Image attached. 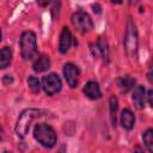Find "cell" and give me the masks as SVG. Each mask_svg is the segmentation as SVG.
<instances>
[{
    "label": "cell",
    "instance_id": "22",
    "mask_svg": "<svg viewBox=\"0 0 153 153\" xmlns=\"http://www.w3.org/2000/svg\"><path fill=\"white\" fill-rule=\"evenodd\" d=\"M0 41H1V29H0Z\"/></svg>",
    "mask_w": 153,
    "mask_h": 153
},
{
    "label": "cell",
    "instance_id": "8",
    "mask_svg": "<svg viewBox=\"0 0 153 153\" xmlns=\"http://www.w3.org/2000/svg\"><path fill=\"white\" fill-rule=\"evenodd\" d=\"M72 41H73V37H72L69 29L65 26L62 29V32L60 36V43H59V50L61 54H66L69 50V48L72 45Z\"/></svg>",
    "mask_w": 153,
    "mask_h": 153
},
{
    "label": "cell",
    "instance_id": "18",
    "mask_svg": "<svg viewBox=\"0 0 153 153\" xmlns=\"http://www.w3.org/2000/svg\"><path fill=\"white\" fill-rule=\"evenodd\" d=\"M13 81V79H12V76L11 75H5L4 76V82L7 85V84H11Z\"/></svg>",
    "mask_w": 153,
    "mask_h": 153
},
{
    "label": "cell",
    "instance_id": "6",
    "mask_svg": "<svg viewBox=\"0 0 153 153\" xmlns=\"http://www.w3.org/2000/svg\"><path fill=\"white\" fill-rule=\"evenodd\" d=\"M61 86H62L61 79L55 73L48 74V75L43 76V79H42V87L45 91V93L49 94V96H53V94L57 93L61 90Z\"/></svg>",
    "mask_w": 153,
    "mask_h": 153
},
{
    "label": "cell",
    "instance_id": "14",
    "mask_svg": "<svg viewBox=\"0 0 153 153\" xmlns=\"http://www.w3.org/2000/svg\"><path fill=\"white\" fill-rule=\"evenodd\" d=\"M12 60V50L8 47H5L0 50V69H5L8 67Z\"/></svg>",
    "mask_w": 153,
    "mask_h": 153
},
{
    "label": "cell",
    "instance_id": "4",
    "mask_svg": "<svg viewBox=\"0 0 153 153\" xmlns=\"http://www.w3.org/2000/svg\"><path fill=\"white\" fill-rule=\"evenodd\" d=\"M20 53L24 60H31L37 53L36 35L32 31H25L20 37Z\"/></svg>",
    "mask_w": 153,
    "mask_h": 153
},
{
    "label": "cell",
    "instance_id": "20",
    "mask_svg": "<svg viewBox=\"0 0 153 153\" xmlns=\"http://www.w3.org/2000/svg\"><path fill=\"white\" fill-rule=\"evenodd\" d=\"M134 153H143V151H142L139 146H136V147L134 148Z\"/></svg>",
    "mask_w": 153,
    "mask_h": 153
},
{
    "label": "cell",
    "instance_id": "7",
    "mask_svg": "<svg viewBox=\"0 0 153 153\" xmlns=\"http://www.w3.org/2000/svg\"><path fill=\"white\" fill-rule=\"evenodd\" d=\"M63 75H65V79L66 81L68 82V85L74 88L78 82H79V75H80V71L79 68L73 65V63H66L63 66Z\"/></svg>",
    "mask_w": 153,
    "mask_h": 153
},
{
    "label": "cell",
    "instance_id": "10",
    "mask_svg": "<svg viewBox=\"0 0 153 153\" xmlns=\"http://www.w3.org/2000/svg\"><path fill=\"white\" fill-rule=\"evenodd\" d=\"M133 102H134V105L141 110L143 109L145 106V98H146V90L143 86H136L133 91Z\"/></svg>",
    "mask_w": 153,
    "mask_h": 153
},
{
    "label": "cell",
    "instance_id": "19",
    "mask_svg": "<svg viewBox=\"0 0 153 153\" xmlns=\"http://www.w3.org/2000/svg\"><path fill=\"white\" fill-rule=\"evenodd\" d=\"M147 97H148V103H149V105H151V106H153V103H152V91H151V90L148 91Z\"/></svg>",
    "mask_w": 153,
    "mask_h": 153
},
{
    "label": "cell",
    "instance_id": "1",
    "mask_svg": "<svg viewBox=\"0 0 153 153\" xmlns=\"http://www.w3.org/2000/svg\"><path fill=\"white\" fill-rule=\"evenodd\" d=\"M44 114L43 110L38 109H25L24 111L20 112L17 124H16V133L19 137H25L26 134L29 133V129L33 122V120L41 117Z\"/></svg>",
    "mask_w": 153,
    "mask_h": 153
},
{
    "label": "cell",
    "instance_id": "5",
    "mask_svg": "<svg viewBox=\"0 0 153 153\" xmlns=\"http://www.w3.org/2000/svg\"><path fill=\"white\" fill-rule=\"evenodd\" d=\"M72 24L75 27V30L82 35L90 32L93 27L91 17L82 11H78L72 16Z\"/></svg>",
    "mask_w": 153,
    "mask_h": 153
},
{
    "label": "cell",
    "instance_id": "23",
    "mask_svg": "<svg viewBox=\"0 0 153 153\" xmlns=\"http://www.w3.org/2000/svg\"><path fill=\"white\" fill-rule=\"evenodd\" d=\"M4 153H11V152H8V151H5V152H4Z\"/></svg>",
    "mask_w": 153,
    "mask_h": 153
},
{
    "label": "cell",
    "instance_id": "11",
    "mask_svg": "<svg viewBox=\"0 0 153 153\" xmlns=\"http://www.w3.org/2000/svg\"><path fill=\"white\" fill-rule=\"evenodd\" d=\"M121 124L124 129L127 130H130L133 127H134V123H135V117H134V114L129 110V109H124L122 110L121 112Z\"/></svg>",
    "mask_w": 153,
    "mask_h": 153
},
{
    "label": "cell",
    "instance_id": "12",
    "mask_svg": "<svg viewBox=\"0 0 153 153\" xmlns=\"http://www.w3.org/2000/svg\"><path fill=\"white\" fill-rule=\"evenodd\" d=\"M117 85H118V88H120L121 93H127L130 88L134 87L135 79L131 78L130 75H124V76H121V78L117 79Z\"/></svg>",
    "mask_w": 153,
    "mask_h": 153
},
{
    "label": "cell",
    "instance_id": "16",
    "mask_svg": "<svg viewBox=\"0 0 153 153\" xmlns=\"http://www.w3.org/2000/svg\"><path fill=\"white\" fill-rule=\"evenodd\" d=\"M110 117H111V122L112 126H116V112H117V108H118V103L115 96L110 97Z\"/></svg>",
    "mask_w": 153,
    "mask_h": 153
},
{
    "label": "cell",
    "instance_id": "21",
    "mask_svg": "<svg viewBox=\"0 0 153 153\" xmlns=\"http://www.w3.org/2000/svg\"><path fill=\"white\" fill-rule=\"evenodd\" d=\"M2 139V129H1V127H0V140Z\"/></svg>",
    "mask_w": 153,
    "mask_h": 153
},
{
    "label": "cell",
    "instance_id": "2",
    "mask_svg": "<svg viewBox=\"0 0 153 153\" xmlns=\"http://www.w3.org/2000/svg\"><path fill=\"white\" fill-rule=\"evenodd\" d=\"M33 136L35 139L45 148H51L55 146L56 143V134H55V130L48 126V124H44V123H41V124H37L33 129Z\"/></svg>",
    "mask_w": 153,
    "mask_h": 153
},
{
    "label": "cell",
    "instance_id": "17",
    "mask_svg": "<svg viewBox=\"0 0 153 153\" xmlns=\"http://www.w3.org/2000/svg\"><path fill=\"white\" fill-rule=\"evenodd\" d=\"M27 86H29V88H30L32 92H38L39 88H41V82H39V80H38L36 76L30 75V76L27 78Z\"/></svg>",
    "mask_w": 153,
    "mask_h": 153
},
{
    "label": "cell",
    "instance_id": "15",
    "mask_svg": "<svg viewBox=\"0 0 153 153\" xmlns=\"http://www.w3.org/2000/svg\"><path fill=\"white\" fill-rule=\"evenodd\" d=\"M142 140H143V143H145L147 151L149 153H153V130L147 129L142 135Z\"/></svg>",
    "mask_w": 153,
    "mask_h": 153
},
{
    "label": "cell",
    "instance_id": "13",
    "mask_svg": "<svg viewBox=\"0 0 153 153\" xmlns=\"http://www.w3.org/2000/svg\"><path fill=\"white\" fill-rule=\"evenodd\" d=\"M32 67H33V71L35 72H38V73L44 72V71H47L50 67V60H49V57L47 55L42 54V55H39L36 59V61L33 62Z\"/></svg>",
    "mask_w": 153,
    "mask_h": 153
},
{
    "label": "cell",
    "instance_id": "3",
    "mask_svg": "<svg viewBox=\"0 0 153 153\" xmlns=\"http://www.w3.org/2000/svg\"><path fill=\"white\" fill-rule=\"evenodd\" d=\"M123 45H124V50L128 56H130V57L135 56V54L137 51L139 39H137L136 26L130 18L127 22V29H126V33H124V38H123Z\"/></svg>",
    "mask_w": 153,
    "mask_h": 153
},
{
    "label": "cell",
    "instance_id": "9",
    "mask_svg": "<svg viewBox=\"0 0 153 153\" xmlns=\"http://www.w3.org/2000/svg\"><path fill=\"white\" fill-rule=\"evenodd\" d=\"M82 92L84 94L90 98V99H98L100 98L102 96V92H100V88H99V85L94 81H88L85 84L84 88H82Z\"/></svg>",
    "mask_w": 153,
    "mask_h": 153
}]
</instances>
